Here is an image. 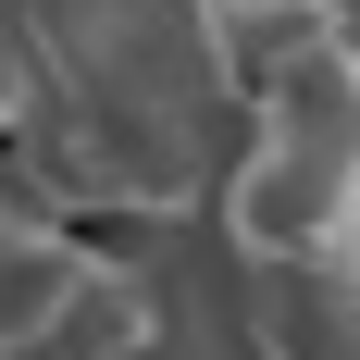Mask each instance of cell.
I'll use <instances>...</instances> for the list:
<instances>
[{
	"label": "cell",
	"mask_w": 360,
	"mask_h": 360,
	"mask_svg": "<svg viewBox=\"0 0 360 360\" xmlns=\"http://www.w3.org/2000/svg\"><path fill=\"white\" fill-rule=\"evenodd\" d=\"M249 137L224 0H25V100L0 162L63 212H186Z\"/></svg>",
	"instance_id": "cell-1"
},
{
	"label": "cell",
	"mask_w": 360,
	"mask_h": 360,
	"mask_svg": "<svg viewBox=\"0 0 360 360\" xmlns=\"http://www.w3.org/2000/svg\"><path fill=\"white\" fill-rule=\"evenodd\" d=\"M212 212L236 224L249 261L360 249V25L249 87V137L224 162Z\"/></svg>",
	"instance_id": "cell-2"
},
{
	"label": "cell",
	"mask_w": 360,
	"mask_h": 360,
	"mask_svg": "<svg viewBox=\"0 0 360 360\" xmlns=\"http://www.w3.org/2000/svg\"><path fill=\"white\" fill-rule=\"evenodd\" d=\"M124 249L149 261V360H274L261 335V286H249V249H236V224L212 199H186V212H137Z\"/></svg>",
	"instance_id": "cell-3"
},
{
	"label": "cell",
	"mask_w": 360,
	"mask_h": 360,
	"mask_svg": "<svg viewBox=\"0 0 360 360\" xmlns=\"http://www.w3.org/2000/svg\"><path fill=\"white\" fill-rule=\"evenodd\" d=\"M87 261H100V236H75L63 199H37V186L0 162V360H13L75 286H87Z\"/></svg>",
	"instance_id": "cell-4"
},
{
	"label": "cell",
	"mask_w": 360,
	"mask_h": 360,
	"mask_svg": "<svg viewBox=\"0 0 360 360\" xmlns=\"http://www.w3.org/2000/svg\"><path fill=\"white\" fill-rule=\"evenodd\" d=\"M149 323H162V311H149V261L137 249H100L87 286H75L13 360H149Z\"/></svg>",
	"instance_id": "cell-5"
},
{
	"label": "cell",
	"mask_w": 360,
	"mask_h": 360,
	"mask_svg": "<svg viewBox=\"0 0 360 360\" xmlns=\"http://www.w3.org/2000/svg\"><path fill=\"white\" fill-rule=\"evenodd\" d=\"M224 25H236V63H249V87H261L274 63H298V50L348 37L360 0H224Z\"/></svg>",
	"instance_id": "cell-6"
}]
</instances>
